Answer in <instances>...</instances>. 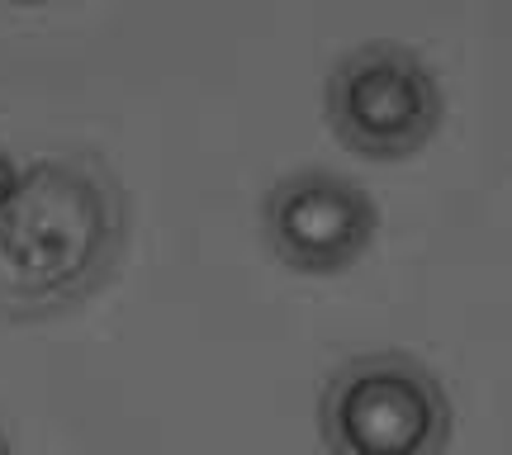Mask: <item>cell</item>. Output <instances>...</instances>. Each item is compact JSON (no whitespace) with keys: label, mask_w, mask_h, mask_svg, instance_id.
Here are the masks:
<instances>
[{"label":"cell","mask_w":512,"mask_h":455,"mask_svg":"<svg viewBox=\"0 0 512 455\" xmlns=\"http://www.w3.org/2000/svg\"><path fill=\"white\" fill-rule=\"evenodd\" d=\"M318 432L332 455H441L456 413L441 380L403 351L351 356L318 394Z\"/></svg>","instance_id":"2"},{"label":"cell","mask_w":512,"mask_h":455,"mask_svg":"<svg viewBox=\"0 0 512 455\" xmlns=\"http://www.w3.org/2000/svg\"><path fill=\"white\" fill-rule=\"evenodd\" d=\"M266 242L271 252L304 275H337L356 266L380 228V204L351 176L309 166L271 185L266 195Z\"/></svg>","instance_id":"4"},{"label":"cell","mask_w":512,"mask_h":455,"mask_svg":"<svg viewBox=\"0 0 512 455\" xmlns=\"http://www.w3.org/2000/svg\"><path fill=\"white\" fill-rule=\"evenodd\" d=\"M128 242V195L100 152H53L0 195V313L43 323L91 299Z\"/></svg>","instance_id":"1"},{"label":"cell","mask_w":512,"mask_h":455,"mask_svg":"<svg viewBox=\"0 0 512 455\" xmlns=\"http://www.w3.org/2000/svg\"><path fill=\"white\" fill-rule=\"evenodd\" d=\"M10 176H15V166L5 162V152H0V195H5V185H10Z\"/></svg>","instance_id":"5"},{"label":"cell","mask_w":512,"mask_h":455,"mask_svg":"<svg viewBox=\"0 0 512 455\" xmlns=\"http://www.w3.org/2000/svg\"><path fill=\"white\" fill-rule=\"evenodd\" d=\"M323 114L337 143L370 162H399L432 143L446 114L437 72L403 43H361L332 67Z\"/></svg>","instance_id":"3"},{"label":"cell","mask_w":512,"mask_h":455,"mask_svg":"<svg viewBox=\"0 0 512 455\" xmlns=\"http://www.w3.org/2000/svg\"><path fill=\"white\" fill-rule=\"evenodd\" d=\"M0 455H5V446H0Z\"/></svg>","instance_id":"6"}]
</instances>
